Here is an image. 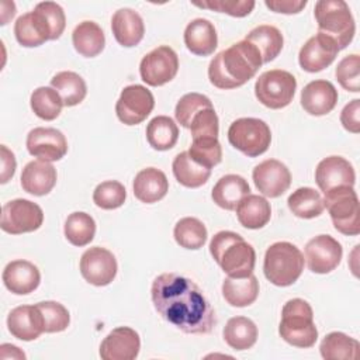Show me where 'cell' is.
<instances>
[{
	"instance_id": "cell-1",
	"label": "cell",
	"mask_w": 360,
	"mask_h": 360,
	"mask_svg": "<svg viewBox=\"0 0 360 360\" xmlns=\"http://www.w3.org/2000/svg\"><path fill=\"white\" fill-rule=\"evenodd\" d=\"M152 302L158 314L184 333L207 335L217 325L215 311L190 278L163 273L158 276L150 288Z\"/></svg>"
},
{
	"instance_id": "cell-2",
	"label": "cell",
	"mask_w": 360,
	"mask_h": 360,
	"mask_svg": "<svg viewBox=\"0 0 360 360\" xmlns=\"http://www.w3.org/2000/svg\"><path fill=\"white\" fill-rule=\"evenodd\" d=\"M262 65L259 51L243 39L217 53L210 62L208 79L218 89H236L249 82Z\"/></svg>"
},
{
	"instance_id": "cell-3",
	"label": "cell",
	"mask_w": 360,
	"mask_h": 360,
	"mask_svg": "<svg viewBox=\"0 0 360 360\" xmlns=\"http://www.w3.org/2000/svg\"><path fill=\"white\" fill-rule=\"evenodd\" d=\"M210 253L228 277L242 278L253 274L256 252L239 233L219 231L210 242Z\"/></svg>"
},
{
	"instance_id": "cell-4",
	"label": "cell",
	"mask_w": 360,
	"mask_h": 360,
	"mask_svg": "<svg viewBox=\"0 0 360 360\" xmlns=\"http://www.w3.org/2000/svg\"><path fill=\"white\" fill-rule=\"evenodd\" d=\"M278 333L287 343L295 347L307 349L315 345L318 329L314 323L312 308L305 300L292 298L284 304Z\"/></svg>"
},
{
	"instance_id": "cell-5",
	"label": "cell",
	"mask_w": 360,
	"mask_h": 360,
	"mask_svg": "<svg viewBox=\"0 0 360 360\" xmlns=\"http://www.w3.org/2000/svg\"><path fill=\"white\" fill-rule=\"evenodd\" d=\"M314 14L319 32L333 39L339 51L353 41L356 24L346 1L319 0L315 4Z\"/></svg>"
},
{
	"instance_id": "cell-6",
	"label": "cell",
	"mask_w": 360,
	"mask_h": 360,
	"mask_svg": "<svg viewBox=\"0 0 360 360\" xmlns=\"http://www.w3.org/2000/svg\"><path fill=\"white\" fill-rule=\"evenodd\" d=\"M302 270L304 256L295 245L290 242H276L266 250L263 271L271 284L288 287L300 278Z\"/></svg>"
},
{
	"instance_id": "cell-7",
	"label": "cell",
	"mask_w": 360,
	"mask_h": 360,
	"mask_svg": "<svg viewBox=\"0 0 360 360\" xmlns=\"http://www.w3.org/2000/svg\"><path fill=\"white\" fill-rule=\"evenodd\" d=\"M323 204L338 232L349 236L360 233L359 197L353 187H336L325 193Z\"/></svg>"
},
{
	"instance_id": "cell-8",
	"label": "cell",
	"mask_w": 360,
	"mask_h": 360,
	"mask_svg": "<svg viewBox=\"0 0 360 360\" xmlns=\"http://www.w3.org/2000/svg\"><path fill=\"white\" fill-rule=\"evenodd\" d=\"M229 143L249 158L263 155L271 142L269 125L259 118H238L228 129Z\"/></svg>"
},
{
	"instance_id": "cell-9",
	"label": "cell",
	"mask_w": 360,
	"mask_h": 360,
	"mask_svg": "<svg viewBox=\"0 0 360 360\" xmlns=\"http://www.w3.org/2000/svg\"><path fill=\"white\" fill-rule=\"evenodd\" d=\"M295 77L281 69H271L262 73L255 83L256 98L267 108L280 110L287 107L295 94Z\"/></svg>"
},
{
	"instance_id": "cell-10",
	"label": "cell",
	"mask_w": 360,
	"mask_h": 360,
	"mask_svg": "<svg viewBox=\"0 0 360 360\" xmlns=\"http://www.w3.org/2000/svg\"><path fill=\"white\" fill-rule=\"evenodd\" d=\"M44 222L42 208L24 198H15L6 202L1 208L0 228L11 235H21L37 231Z\"/></svg>"
},
{
	"instance_id": "cell-11",
	"label": "cell",
	"mask_w": 360,
	"mask_h": 360,
	"mask_svg": "<svg viewBox=\"0 0 360 360\" xmlns=\"http://www.w3.org/2000/svg\"><path fill=\"white\" fill-rule=\"evenodd\" d=\"M179 70L177 53L167 45H160L146 53L139 65L141 79L153 87L163 86L174 79Z\"/></svg>"
},
{
	"instance_id": "cell-12",
	"label": "cell",
	"mask_w": 360,
	"mask_h": 360,
	"mask_svg": "<svg viewBox=\"0 0 360 360\" xmlns=\"http://www.w3.org/2000/svg\"><path fill=\"white\" fill-rule=\"evenodd\" d=\"M155 107L150 90L141 84H131L122 89L115 104L118 120L125 125H136L146 120Z\"/></svg>"
},
{
	"instance_id": "cell-13",
	"label": "cell",
	"mask_w": 360,
	"mask_h": 360,
	"mask_svg": "<svg viewBox=\"0 0 360 360\" xmlns=\"http://www.w3.org/2000/svg\"><path fill=\"white\" fill-rule=\"evenodd\" d=\"M117 270V259L108 249L94 246L80 257V273L93 285L103 287L110 284L115 278Z\"/></svg>"
},
{
	"instance_id": "cell-14",
	"label": "cell",
	"mask_w": 360,
	"mask_h": 360,
	"mask_svg": "<svg viewBox=\"0 0 360 360\" xmlns=\"http://www.w3.org/2000/svg\"><path fill=\"white\" fill-rule=\"evenodd\" d=\"M342 245L330 235H318L305 245V259L308 269L318 274L335 270L342 260Z\"/></svg>"
},
{
	"instance_id": "cell-15",
	"label": "cell",
	"mask_w": 360,
	"mask_h": 360,
	"mask_svg": "<svg viewBox=\"0 0 360 360\" xmlns=\"http://www.w3.org/2000/svg\"><path fill=\"white\" fill-rule=\"evenodd\" d=\"M25 145L30 155L45 162L60 160L68 153V141L56 128L37 127L31 129Z\"/></svg>"
},
{
	"instance_id": "cell-16",
	"label": "cell",
	"mask_w": 360,
	"mask_h": 360,
	"mask_svg": "<svg viewBox=\"0 0 360 360\" xmlns=\"http://www.w3.org/2000/svg\"><path fill=\"white\" fill-rule=\"evenodd\" d=\"M256 188L266 197L276 198L284 194L291 184L288 167L277 159H267L259 163L252 173Z\"/></svg>"
},
{
	"instance_id": "cell-17",
	"label": "cell",
	"mask_w": 360,
	"mask_h": 360,
	"mask_svg": "<svg viewBox=\"0 0 360 360\" xmlns=\"http://www.w3.org/2000/svg\"><path fill=\"white\" fill-rule=\"evenodd\" d=\"M338 52L339 48L335 41L318 32L301 46L298 62L305 72L315 73L328 68L335 60Z\"/></svg>"
},
{
	"instance_id": "cell-18",
	"label": "cell",
	"mask_w": 360,
	"mask_h": 360,
	"mask_svg": "<svg viewBox=\"0 0 360 360\" xmlns=\"http://www.w3.org/2000/svg\"><path fill=\"white\" fill-rule=\"evenodd\" d=\"M315 181L319 190L326 191L336 187H353L356 183V173L349 160L342 156H329L322 159L315 169Z\"/></svg>"
},
{
	"instance_id": "cell-19",
	"label": "cell",
	"mask_w": 360,
	"mask_h": 360,
	"mask_svg": "<svg viewBox=\"0 0 360 360\" xmlns=\"http://www.w3.org/2000/svg\"><path fill=\"white\" fill-rule=\"evenodd\" d=\"M141 339L136 330L128 326L112 329L100 345L103 360H134L138 357Z\"/></svg>"
},
{
	"instance_id": "cell-20",
	"label": "cell",
	"mask_w": 360,
	"mask_h": 360,
	"mask_svg": "<svg viewBox=\"0 0 360 360\" xmlns=\"http://www.w3.org/2000/svg\"><path fill=\"white\" fill-rule=\"evenodd\" d=\"M14 35L18 44L27 48L39 46L46 41H52L51 27L37 7L17 18L14 24Z\"/></svg>"
},
{
	"instance_id": "cell-21",
	"label": "cell",
	"mask_w": 360,
	"mask_h": 360,
	"mask_svg": "<svg viewBox=\"0 0 360 360\" xmlns=\"http://www.w3.org/2000/svg\"><path fill=\"white\" fill-rule=\"evenodd\" d=\"M3 283L13 294L25 295L38 288L41 273L38 267L28 260H13L3 270Z\"/></svg>"
},
{
	"instance_id": "cell-22",
	"label": "cell",
	"mask_w": 360,
	"mask_h": 360,
	"mask_svg": "<svg viewBox=\"0 0 360 360\" xmlns=\"http://www.w3.org/2000/svg\"><path fill=\"white\" fill-rule=\"evenodd\" d=\"M338 103V90L328 80L309 82L301 91V105L311 115L329 114Z\"/></svg>"
},
{
	"instance_id": "cell-23",
	"label": "cell",
	"mask_w": 360,
	"mask_h": 360,
	"mask_svg": "<svg viewBox=\"0 0 360 360\" xmlns=\"http://www.w3.org/2000/svg\"><path fill=\"white\" fill-rule=\"evenodd\" d=\"M8 332L24 342L35 340L44 333L42 318L35 305H20L11 309L7 316Z\"/></svg>"
},
{
	"instance_id": "cell-24",
	"label": "cell",
	"mask_w": 360,
	"mask_h": 360,
	"mask_svg": "<svg viewBox=\"0 0 360 360\" xmlns=\"http://www.w3.org/2000/svg\"><path fill=\"white\" fill-rule=\"evenodd\" d=\"M111 30L115 41L125 48L138 45L145 34L142 17L135 10L127 7L114 13L111 18Z\"/></svg>"
},
{
	"instance_id": "cell-25",
	"label": "cell",
	"mask_w": 360,
	"mask_h": 360,
	"mask_svg": "<svg viewBox=\"0 0 360 360\" xmlns=\"http://www.w3.org/2000/svg\"><path fill=\"white\" fill-rule=\"evenodd\" d=\"M56 169L45 160L27 163L21 173V187L32 195H46L56 184Z\"/></svg>"
},
{
	"instance_id": "cell-26",
	"label": "cell",
	"mask_w": 360,
	"mask_h": 360,
	"mask_svg": "<svg viewBox=\"0 0 360 360\" xmlns=\"http://www.w3.org/2000/svg\"><path fill=\"white\" fill-rule=\"evenodd\" d=\"M184 44L197 56L214 53L218 45V35L214 24L205 18H195L184 30Z\"/></svg>"
},
{
	"instance_id": "cell-27",
	"label": "cell",
	"mask_w": 360,
	"mask_h": 360,
	"mask_svg": "<svg viewBox=\"0 0 360 360\" xmlns=\"http://www.w3.org/2000/svg\"><path fill=\"white\" fill-rule=\"evenodd\" d=\"M134 194L145 204H152L162 200L169 190L166 174L156 167H146L136 173L134 179Z\"/></svg>"
},
{
	"instance_id": "cell-28",
	"label": "cell",
	"mask_w": 360,
	"mask_h": 360,
	"mask_svg": "<svg viewBox=\"0 0 360 360\" xmlns=\"http://www.w3.org/2000/svg\"><path fill=\"white\" fill-rule=\"evenodd\" d=\"M248 181L239 174H226L221 177L212 188V201L228 211L236 210L238 204L249 194Z\"/></svg>"
},
{
	"instance_id": "cell-29",
	"label": "cell",
	"mask_w": 360,
	"mask_h": 360,
	"mask_svg": "<svg viewBox=\"0 0 360 360\" xmlns=\"http://www.w3.org/2000/svg\"><path fill=\"white\" fill-rule=\"evenodd\" d=\"M72 42L77 53L84 58H94L104 49L105 37L97 22L82 21L72 32Z\"/></svg>"
},
{
	"instance_id": "cell-30",
	"label": "cell",
	"mask_w": 360,
	"mask_h": 360,
	"mask_svg": "<svg viewBox=\"0 0 360 360\" xmlns=\"http://www.w3.org/2000/svg\"><path fill=\"white\" fill-rule=\"evenodd\" d=\"M236 217L242 226L248 229L263 228L271 217L269 201L257 194H248L236 207Z\"/></svg>"
},
{
	"instance_id": "cell-31",
	"label": "cell",
	"mask_w": 360,
	"mask_h": 360,
	"mask_svg": "<svg viewBox=\"0 0 360 360\" xmlns=\"http://www.w3.org/2000/svg\"><path fill=\"white\" fill-rule=\"evenodd\" d=\"M245 41L252 44L260 53L262 62L269 63L278 56L283 49V34L274 25H259L253 28L246 37Z\"/></svg>"
},
{
	"instance_id": "cell-32",
	"label": "cell",
	"mask_w": 360,
	"mask_h": 360,
	"mask_svg": "<svg viewBox=\"0 0 360 360\" xmlns=\"http://www.w3.org/2000/svg\"><path fill=\"white\" fill-rule=\"evenodd\" d=\"M222 295L232 307H248L253 304L259 295V281L253 274L242 278L226 277L222 283Z\"/></svg>"
},
{
	"instance_id": "cell-33",
	"label": "cell",
	"mask_w": 360,
	"mask_h": 360,
	"mask_svg": "<svg viewBox=\"0 0 360 360\" xmlns=\"http://www.w3.org/2000/svg\"><path fill=\"white\" fill-rule=\"evenodd\" d=\"M222 336L229 347L248 350L257 340V326L246 316H233L226 322Z\"/></svg>"
},
{
	"instance_id": "cell-34",
	"label": "cell",
	"mask_w": 360,
	"mask_h": 360,
	"mask_svg": "<svg viewBox=\"0 0 360 360\" xmlns=\"http://www.w3.org/2000/svg\"><path fill=\"white\" fill-rule=\"evenodd\" d=\"M51 86L59 93L63 105L73 107L82 103L87 94L84 79L76 72L63 70L51 79Z\"/></svg>"
},
{
	"instance_id": "cell-35",
	"label": "cell",
	"mask_w": 360,
	"mask_h": 360,
	"mask_svg": "<svg viewBox=\"0 0 360 360\" xmlns=\"http://www.w3.org/2000/svg\"><path fill=\"white\" fill-rule=\"evenodd\" d=\"M173 174L176 180L188 188H197L205 184L211 176V169H207L198 163H195L188 152L179 153L172 165Z\"/></svg>"
},
{
	"instance_id": "cell-36",
	"label": "cell",
	"mask_w": 360,
	"mask_h": 360,
	"mask_svg": "<svg viewBox=\"0 0 360 360\" xmlns=\"http://www.w3.org/2000/svg\"><path fill=\"white\" fill-rule=\"evenodd\" d=\"M319 350L326 360H354L359 357L360 343L343 332H330L321 342Z\"/></svg>"
},
{
	"instance_id": "cell-37",
	"label": "cell",
	"mask_w": 360,
	"mask_h": 360,
	"mask_svg": "<svg viewBox=\"0 0 360 360\" xmlns=\"http://www.w3.org/2000/svg\"><path fill=\"white\" fill-rule=\"evenodd\" d=\"M287 204L295 217L304 219L319 217L325 210L322 195L311 187H300L292 191L287 200Z\"/></svg>"
},
{
	"instance_id": "cell-38",
	"label": "cell",
	"mask_w": 360,
	"mask_h": 360,
	"mask_svg": "<svg viewBox=\"0 0 360 360\" xmlns=\"http://www.w3.org/2000/svg\"><path fill=\"white\" fill-rule=\"evenodd\" d=\"M146 139L153 149L169 150L179 139V128L170 117L158 115L146 127Z\"/></svg>"
},
{
	"instance_id": "cell-39",
	"label": "cell",
	"mask_w": 360,
	"mask_h": 360,
	"mask_svg": "<svg viewBox=\"0 0 360 360\" xmlns=\"http://www.w3.org/2000/svg\"><path fill=\"white\" fill-rule=\"evenodd\" d=\"M65 236L73 246L89 245L96 233V222L91 215L76 211L72 212L65 222Z\"/></svg>"
},
{
	"instance_id": "cell-40",
	"label": "cell",
	"mask_w": 360,
	"mask_h": 360,
	"mask_svg": "<svg viewBox=\"0 0 360 360\" xmlns=\"http://www.w3.org/2000/svg\"><path fill=\"white\" fill-rule=\"evenodd\" d=\"M31 108L37 117L45 121H52L59 117L63 101L53 87L41 86L35 89L30 98Z\"/></svg>"
},
{
	"instance_id": "cell-41",
	"label": "cell",
	"mask_w": 360,
	"mask_h": 360,
	"mask_svg": "<svg viewBox=\"0 0 360 360\" xmlns=\"http://www.w3.org/2000/svg\"><path fill=\"white\" fill-rule=\"evenodd\" d=\"M173 235L181 248L191 250L202 248L208 236L205 225L194 217H186L177 221Z\"/></svg>"
},
{
	"instance_id": "cell-42",
	"label": "cell",
	"mask_w": 360,
	"mask_h": 360,
	"mask_svg": "<svg viewBox=\"0 0 360 360\" xmlns=\"http://www.w3.org/2000/svg\"><path fill=\"white\" fill-rule=\"evenodd\" d=\"M187 152L195 163L207 169L217 166L222 159V148L218 138H195Z\"/></svg>"
},
{
	"instance_id": "cell-43",
	"label": "cell",
	"mask_w": 360,
	"mask_h": 360,
	"mask_svg": "<svg viewBox=\"0 0 360 360\" xmlns=\"http://www.w3.org/2000/svg\"><path fill=\"white\" fill-rule=\"evenodd\" d=\"M35 307L38 308V311L41 314L44 332H46V333L62 332L69 326V323H70L69 311L60 302L41 301V302L35 304Z\"/></svg>"
},
{
	"instance_id": "cell-44",
	"label": "cell",
	"mask_w": 360,
	"mask_h": 360,
	"mask_svg": "<svg viewBox=\"0 0 360 360\" xmlns=\"http://www.w3.org/2000/svg\"><path fill=\"white\" fill-rule=\"evenodd\" d=\"M125 198V187L117 180H107L100 183L93 193L94 204L103 210H115L124 204Z\"/></svg>"
},
{
	"instance_id": "cell-45",
	"label": "cell",
	"mask_w": 360,
	"mask_h": 360,
	"mask_svg": "<svg viewBox=\"0 0 360 360\" xmlns=\"http://www.w3.org/2000/svg\"><path fill=\"white\" fill-rule=\"evenodd\" d=\"M208 107H214V105L207 96L200 93H187L177 101L174 115L177 122L181 127L190 128L193 117L202 108H208Z\"/></svg>"
},
{
	"instance_id": "cell-46",
	"label": "cell",
	"mask_w": 360,
	"mask_h": 360,
	"mask_svg": "<svg viewBox=\"0 0 360 360\" xmlns=\"http://www.w3.org/2000/svg\"><path fill=\"white\" fill-rule=\"evenodd\" d=\"M339 84L352 93L360 91V56L352 53L345 56L335 70Z\"/></svg>"
},
{
	"instance_id": "cell-47",
	"label": "cell",
	"mask_w": 360,
	"mask_h": 360,
	"mask_svg": "<svg viewBox=\"0 0 360 360\" xmlns=\"http://www.w3.org/2000/svg\"><path fill=\"white\" fill-rule=\"evenodd\" d=\"M191 136L193 139L195 138H218L219 132V121L218 115L214 110V107L202 108L198 111L190 124Z\"/></svg>"
},
{
	"instance_id": "cell-48",
	"label": "cell",
	"mask_w": 360,
	"mask_h": 360,
	"mask_svg": "<svg viewBox=\"0 0 360 360\" xmlns=\"http://www.w3.org/2000/svg\"><path fill=\"white\" fill-rule=\"evenodd\" d=\"M193 4L201 8L226 13L232 17H246L252 13L256 3L253 0H205L193 1Z\"/></svg>"
},
{
	"instance_id": "cell-49",
	"label": "cell",
	"mask_w": 360,
	"mask_h": 360,
	"mask_svg": "<svg viewBox=\"0 0 360 360\" xmlns=\"http://www.w3.org/2000/svg\"><path fill=\"white\" fill-rule=\"evenodd\" d=\"M35 7L44 14V17L46 18L51 27L52 41L58 39L63 34L66 27V17H65L63 8L55 1H42V3H38Z\"/></svg>"
},
{
	"instance_id": "cell-50",
	"label": "cell",
	"mask_w": 360,
	"mask_h": 360,
	"mask_svg": "<svg viewBox=\"0 0 360 360\" xmlns=\"http://www.w3.org/2000/svg\"><path fill=\"white\" fill-rule=\"evenodd\" d=\"M360 100L354 98L340 112V122L343 128L352 134L360 132Z\"/></svg>"
},
{
	"instance_id": "cell-51",
	"label": "cell",
	"mask_w": 360,
	"mask_h": 360,
	"mask_svg": "<svg viewBox=\"0 0 360 360\" xmlns=\"http://www.w3.org/2000/svg\"><path fill=\"white\" fill-rule=\"evenodd\" d=\"M264 4L274 13L297 14L307 6V0H266Z\"/></svg>"
},
{
	"instance_id": "cell-52",
	"label": "cell",
	"mask_w": 360,
	"mask_h": 360,
	"mask_svg": "<svg viewBox=\"0 0 360 360\" xmlns=\"http://www.w3.org/2000/svg\"><path fill=\"white\" fill-rule=\"evenodd\" d=\"M1 180L0 183H7L15 172V158L11 150L6 145H1Z\"/></svg>"
}]
</instances>
